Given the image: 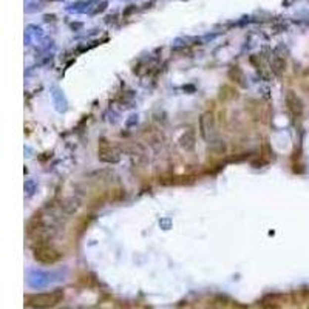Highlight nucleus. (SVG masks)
<instances>
[{
  "mask_svg": "<svg viewBox=\"0 0 309 309\" xmlns=\"http://www.w3.org/2000/svg\"><path fill=\"white\" fill-rule=\"evenodd\" d=\"M63 300V289H54L42 294H30L25 297V305L33 309H50Z\"/></svg>",
  "mask_w": 309,
  "mask_h": 309,
  "instance_id": "1",
  "label": "nucleus"
},
{
  "mask_svg": "<svg viewBox=\"0 0 309 309\" xmlns=\"http://www.w3.org/2000/svg\"><path fill=\"white\" fill-rule=\"evenodd\" d=\"M33 257L37 263L50 266L62 260V252L48 244L47 241H37V244L33 248Z\"/></svg>",
  "mask_w": 309,
  "mask_h": 309,
  "instance_id": "2",
  "label": "nucleus"
},
{
  "mask_svg": "<svg viewBox=\"0 0 309 309\" xmlns=\"http://www.w3.org/2000/svg\"><path fill=\"white\" fill-rule=\"evenodd\" d=\"M98 158L102 162H116L119 159V152L107 138H101L98 144Z\"/></svg>",
  "mask_w": 309,
  "mask_h": 309,
  "instance_id": "3",
  "label": "nucleus"
},
{
  "mask_svg": "<svg viewBox=\"0 0 309 309\" xmlns=\"http://www.w3.org/2000/svg\"><path fill=\"white\" fill-rule=\"evenodd\" d=\"M285 102H286V108L289 111V114L292 116V119H302L303 116V111H305V105H303V101L300 99V96L289 90L286 93V98H285Z\"/></svg>",
  "mask_w": 309,
  "mask_h": 309,
  "instance_id": "4",
  "label": "nucleus"
},
{
  "mask_svg": "<svg viewBox=\"0 0 309 309\" xmlns=\"http://www.w3.org/2000/svg\"><path fill=\"white\" fill-rule=\"evenodd\" d=\"M215 132V116L210 111H206L200 118V135L204 141H210Z\"/></svg>",
  "mask_w": 309,
  "mask_h": 309,
  "instance_id": "5",
  "label": "nucleus"
},
{
  "mask_svg": "<svg viewBox=\"0 0 309 309\" xmlns=\"http://www.w3.org/2000/svg\"><path fill=\"white\" fill-rule=\"evenodd\" d=\"M220 98L221 101H230L237 98V90L232 88V87H223L221 88V93H220Z\"/></svg>",
  "mask_w": 309,
  "mask_h": 309,
  "instance_id": "6",
  "label": "nucleus"
}]
</instances>
